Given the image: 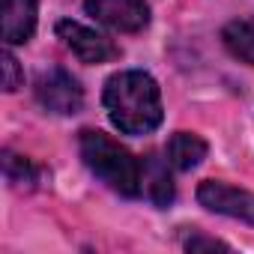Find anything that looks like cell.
Instances as JSON below:
<instances>
[{
  "label": "cell",
  "mask_w": 254,
  "mask_h": 254,
  "mask_svg": "<svg viewBox=\"0 0 254 254\" xmlns=\"http://www.w3.org/2000/svg\"><path fill=\"white\" fill-rule=\"evenodd\" d=\"M105 111L123 135H150L162 123V93L153 75L126 69L105 84Z\"/></svg>",
  "instance_id": "1"
},
{
  "label": "cell",
  "mask_w": 254,
  "mask_h": 254,
  "mask_svg": "<svg viewBox=\"0 0 254 254\" xmlns=\"http://www.w3.org/2000/svg\"><path fill=\"white\" fill-rule=\"evenodd\" d=\"M78 147H81L84 165L105 186H111L114 191H120L126 197L141 194V162L126 147H120L114 138H108L105 132H96V129H84Z\"/></svg>",
  "instance_id": "2"
},
{
  "label": "cell",
  "mask_w": 254,
  "mask_h": 254,
  "mask_svg": "<svg viewBox=\"0 0 254 254\" xmlns=\"http://www.w3.org/2000/svg\"><path fill=\"white\" fill-rule=\"evenodd\" d=\"M36 99H39V105L48 114H60V117L78 114L84 108L81 84L60 66H51V69L39 72V78H36Z\"/></svg>",
  "instance_id": "3"
},
{
  "label": "cell",
  "mask_w": 254,
  "mask_h": 254,
  "mask_svg": "<svg viewBox=\"0 0 254 254\" xmlns=\"http://www.w3.org/2000/svg\"><path fill=\"white\" fill-rule=\"evenodd\" d=\"M87 12L117 33H138L150 21V6L144 0H87Z\"/></svg>",
  "instance_id": "4"
},
{
  "label": "cell",
  "mask_w": 254,
  "mask_h": 254,
  "mask_svg": "<svg viewBox=\"0 0 254 254\" xmlns=\"http://www.w3.org/2000/svg\"><path fill=\"white\" fill-rule=\"evenodd\" d=\"M57 36L81 63H108V60L120 57V48L111 39H105L102 33H96L78 21H69V18L57 21Z\"/></svg>",
  "instance_id": "5"
},
{
  "label": "cell",
  "mask_w": 254,
  "mask_h": 254,
  "mask_svg": "<svg viewBox=\"0 0 254 254\" xmlns=\"http://www.w3.org/2000/svg\"><path fill=\"white\" fill-rule=\"evenodd\" d=\"M197 200H200L209 212L230 215V218H239V221H245V224H254V194L245 191V189H233V186H227V183L206 180V183H200V189H197Z\"/></svg>",
  "instance_id": "6"
},
{
  "label": "cell",
  "mask_w": 254,
  "mask_h": 254,
  "mask_svg": "<svg viewBox=\"0 0 254 254\" xmlns=\"http://www.w3.org/2000/svg\"><path fill=\"white\" fill-rule=\"evenodd\" d=\"M36 12L39 3L36 0H3L0 9V21H3V42L6 45H21L33 36L36 30Z\"/></svg>",
  "instance_id": "7"
},
{
  "label": "cell",
  "mask_w": 254,
  "mask_h": 254,
  "mask_svg": "<svg viewBox=\"0 0 254 254\" xmlns=\"http://www.w3.org/2000/svg\"><path fill=\"white\" fill-rule=\"evenodd\" d=\"M168 165H171V162L159 159L156 153H150V156L141 162V189L147 191V197H150L156 206H168V203L174 200V183H171Z\"/></svg>",
  "instance_id": "8"
},
{
  "label": "cell",
  "mask_w": 254,
  "mask_h": 254,
  "mask_svg": "<svg viewBox=\"0 0 254 254\" xmlns=\"http://www.w3.org/2000/svg\"><path fill=\"white\" fill-rule=\"evenodd\" d=\"M206 159V141L191 132H177L168 141V162L177 171H191Z\"/></svg>",
  "instance_id": "9"
},
{
  "label": "cell",
  "mask_w": 254,
  "mask_h": 254,
  "mask_svg": "<svg viewBox=\"0 0 254 254\" xmlns=\"http://www.w3.org/2000/svg\"><path fill=\"white\" fill-rule=\"evenodd\" d=\"M221 42L236 60L254 66V21H230L221 30Z\"/></svg>",
  "instance_id": "10"
},
{
  "label": "cell",
  "mask_w": 254,
  "mask_h": 254,
  "mask_svg": "<svg viewBox=\"0 0 254 254\" xmlns=\"http://www.w3.org/2000/svg\"><path fill=\"white\" fill-rule=\"evenodd\" d=\"M3 174H6V180L12 183V186H36V180H39V171L33 168V162L30 159H24V156H18V153H12V150H3Z\"/></svg>",
  "instance_id": "11"
},
{
  "label": "cell",
  "mask_w": 254,
  "mask_h": 254,
  "mask_svg": "<svg viewBox=\"0 0 254 254\" xmlns=\"http://www.w3.org/2000/svg\"><path fill=\"white\" fill-rule=\"evenodd\" d=\"M0 60H3V63H0V69H3V90H6V93H12V90H18V87H21L24 75H21L18 60L12 57V51H9V48L3 51V57H0Z\"/></svg>",
  "instance_id": "12"
},
{
  "label": "cell",
  "mask_w": 254,
  "mask_h": 254,
  "mask_svg": "<svg viewBox=\"0 0 254 254\" xmlns=\"http://www.w3.org/2000/svg\"><path fill=\"white\" fill-rule=\"evenodd\" d=\"M186 248H189V251H227L224 242L209 239V236H189V239H186Z\"/></svg>",
  "instance_id": "13"
}]
</instances>
